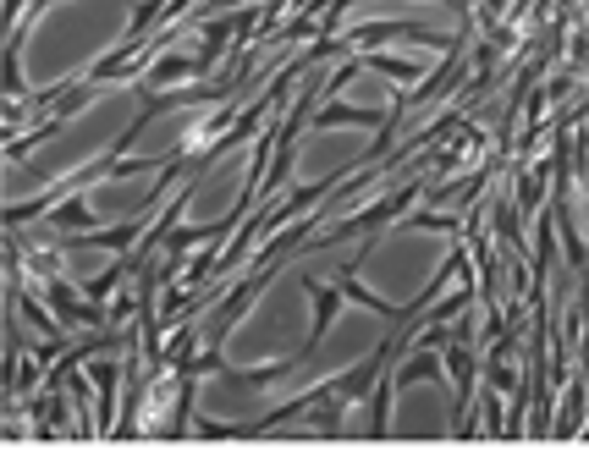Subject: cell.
Listing matches in <instances>:
<instances>
[{
    "mask_svg": "<svg viewBox=\"0 0 589 451\" xmlns=\"http://www.w3.org/2000/svg\"><path fill=\"white\" fill-rule=\"evenodd\" d=\"M94 424L100 435H116L122 413H116V363H94Z\"/></svg>",
    "mask_w": 589,
    "mask_h": 451,
    "instance_id": "1",
    "label": "cell"
},
{
    "mask_svg": "<svg viewBox=\"0 0 589 451\" xmlns=\"http://www.w3.org/2000/svg\"><path fill=\"white\" fill-rule=\"evenodd\" d=\"M584 380L589 374H578V380H567V407H562V418H556V440H573L578 435V418H584Z\"/></svg>",
    "mask_w": 589,
    "mask_h": 451,
    "instance_id": "2",
    "label": "cell"
},
{
    "mask_svg": "<svg viewBox=\"0 0 589 451\" xmlns=\"http://www.w3.org/2000/svg\"><path fill=\"white\" fill-rule=\"evenodd\" d=\"M314 127H347V121H369V127H375V121H386V116H375V110H353V105H320V110H314Z\"/></svg>",
    "mask_w": 589,
    "mask_h": 451,
    "instance_id": "3",
    "label": "cell"
},
{
    "mask_svg": "<svg viewBox=\"0 0 589 451\" xmlns=\"http://www.w3.org/2000/svg\"><path fill=\"white\" fill-rule=\"evenodd\" d=\"M391 385H408V380H441V363L435 358H413L408 369H397V374H386Z\"/></svg>",
    "mask_w": 589,
    "mask_h": 451,
    "instance_id": "4",
    "label": "cell"
},
{
    "mask_svg": "<svg viewBox=\"0 0 589 451\" xmlns=\"http://www.w3.org/2000/svg\"><path fill=\"white\" fill-rule=\"evenodd\" d=\"M127 270H133V264L122 259V264H111V270H105L100 281H89V297H94V303H105V292H116V281H122Z\"/></svg>",
    "mask_w": 589,
    "mask_h": 451,
    "instance_id": "5",
    "label": "cell"
},
{
    "mask_svg": "<svg viewBox=\"0 0 589 451\" xmlns=\"http://www.w3.org/2000/svg\"><path fill=\"white\" fill-rule=\"evenodd\" d=\"M369 66L386 77H402V83H413V61H391V55H369Z\"/></svg>",
    "mask_w": 589,
    "mask_h": 451,
    "instance_id": "6",
    "label": "cell"
}]
</instances>
